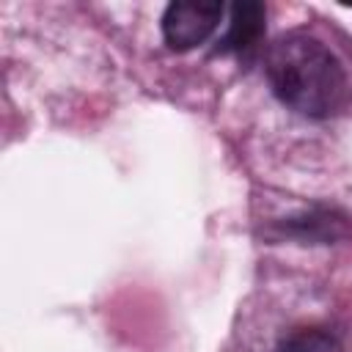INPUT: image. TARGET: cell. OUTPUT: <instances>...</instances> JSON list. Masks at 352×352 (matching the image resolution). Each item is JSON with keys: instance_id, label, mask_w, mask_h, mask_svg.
<instances>
[{"instance_id": "2", "label": "cell", "mask_w": 352, "mask_h": 352, "mask_svg": "<svg viewBox=\"0 0 352 352\" xmlns=\"http://www.w3.org/2000/svg\"><path fill=\"white\" fill-rule=\"evenodd\" d=\"M223 16V3H170L162 16V36L170 50H192L206 41Z\"/></svg>"}, {"instance_id": "3", "label": "cell", "mask_w": 352, "mask_h": 352, "mask_svg": "<svg viewBox=\"0 0 352 352\" xmlns=\"http://www.w3.org/2000/svg\"><path fill=\"white\" fill-rule=\"evenodd\" d=\"M264 16L267 14H264V6L261 3L245 0V3L231 6V19H228V28H226V36L220 38L217 52L242 55V52L253 50L256 41L264 33Z\"/></svg>"}, {"instance_id": "1", "label": "cell", "mask_w": 352, "mask_h": 352, "mask_svg": "<svg viewBox=\"0 0 352 352\" xmlns=\"http://www.w3.org/2000/svg\"><path fill=\"white\" fill-rule=\"evenodd\" d=\"M264 69L275 96L300 116L324 118L346 102L344 66L319 38L302 33L278 38Z\"/></svg>"}, {"instance_id": "4", "label": "cell", "mask_w": 352, "mask_h": 352, "mask_svg": "<svg viewBox=\"0 0 352 352\" xmlns=\"http://www.w3.org/2000/svg\"><path fill=\"white\" fill-rule=\"evenodd\" d=\"M275 352H341V341L324 327H302L286 336Z\"/></svg>"}]
</instances>
